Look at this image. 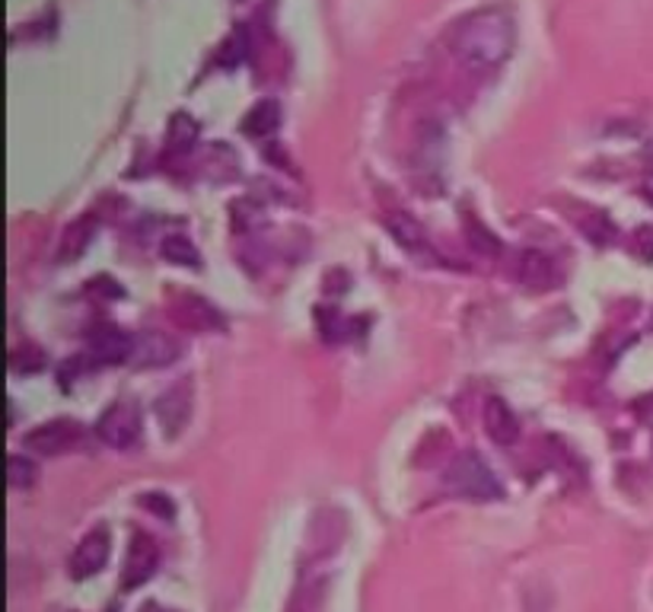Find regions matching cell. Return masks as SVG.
<instances>
[{
  "label": "cell",
  "mask_w": 653,
  "mask_h": 612,
  "mask_svg": "<svg viewBox=\"0 0 653 612\" xmlns=\"http://www.w3.org/2000/svg\"><path fill=\"white\" fill-rule=\"evenodd\" d=\"M513 20L504 10L488 7V10H475L469 16H463L453 30H450V51L456 55V61H463L473 71H494L501 68L513 51Z\"/></svg>",
  "instance_id": "1"
},
{
  "label": "cell",
  "mask_w": 653,
  "mask_h": 612,
  "mask_svg": "<svg viewBox=\"0 0 653 612\" xmlns=\"http://www.w3.org/2000/svg\"><path fill=\"white\" fill-rule=\"evenodd\" d=\"M443 482L450 485L453 495H463V498H473V501H494V498H501L498 475L491 472V466L478 453H459L446 466V472H443Z\"/></svg>",
  "instance_id": "2"
},
{
  "label": "cell",
  "mask_w": 653,
  "mask_h": 612,
  "mask_svg": "<svg viewBox=\"0 0 653 612\" xmlns=\"http://www.w3.org/2000/svg\"><path fill=\"white\" fill-rule=\"evenodd\" d=\"M141 434H144V418H141V408L135 402H115L96 422V437L112 450L138 447Z\"/></svg>",
  "instance_id": "3"
},
{
  "label": "cell",
  "mask_w": 653,
  "mask_h": 612,
  "mask_svg": "<svg viewBox=\"0 0 653 612\" xmlns=\"http://www.w3.org/2000/svg\"><path fill=\"white\" fill-rule=\"evenodd\" d=\"M170 316L185 332H218V328H223V316H220L218 307L211 300L198 297V293H188V290L173 293Z\"/></svg>",
  "instance_id": "4"
},
{
  "label": "cell",
  "mask_w": 653,
  "mask_h": 612,
  "mask_svg": "<svg viewBox=\"0 0 653 612\" xmlns=\"http://www.w3.org/2000/svg\"><path fill=\"white\" fill-rule=\"evenodd\" d=\"M160 568V545L153 542V536L147 533H135L128 542V552H125V568H121V590H138L144 587L150 577L156 575Z\"/></svg>",
  "instance_id": "5"
},
{
  "label": "cell",
  "mask_w": 653,
  "mask_h": 612,
  "mask_svg": "<svg viewBox=\"0 0 653 612\" xmlns=\"http://www.w3.org/2000/svg\"><path fill=\"white\" fill-rule=\"evenodd\" d=\"M109 552V530H106V527H96V530H90L83 540L77 542V549L71 552V562H68V571H71L73 580H90V577H96L106 568Z\"/></svg>",
  "instance_id": "6"
},
{
  "label": "cell",
  "mask_w": 653,
  "mask_h": 612,
  "mask_svg": "<svg viewBox=\"0 0 653 612\" xmlns=\"http://www.w3.org/2000/svg\"><path fill=\"white\" fill-rule=\"evenodd\" d=\"M80 434H83V428L77 422L55 418V422H45V425H38L36 431L26 434V450L36 453V457H61L80 443Z\"/></svg>",
  "instance_id": "7"
},
{
  "label": "cell",
  "mask_w": 653,
  "mask_h": 612,
  "mask_svg": "<svg viewBox=\"0 0 653 612\" xmlns=\"http://www.w3.org/2000/svg\"><path fill=\"white\" fill-rule=\"evenodd\" d=\"M135 351V335L125 332V328H115V325H103L90 335L86 342V358L93 363H121V360H131Z\"/></svg>",
  "instance_id": "8"
},
{
  "label": "cell",
  "mask_w": 653,
  "mask_h": 612,
  "mask_svg": "<svg viewBox=\"0 0 653 612\" xmlns=\"http://www.w3.org/2000/svg\"><path fill=\"white\" fill-rule=\"evenodd\" d=\"M179 342L170 332L160 328H147L141 335H135V351H131V363L135 367H166L179 358Z\"/></svg>",
  "instance_id": "9"
},
{
  "label": "cell",
  "mask_w": 653,
  "mask_h": 612,
  "mask_svg": "<svg viewBox=\"0 0 653 612\" xmlns=\"http://www.w3.org/2000/svg\"><path fill=\"white\" fill-rule=\"evenodd\" d=\"M156 418H160V428L166 431V437H176V434L188 425V415H191V386L182 383L166 390L163 396L156 399Z\"/></svg>",
  "instance_id": "10"
},
{
  "label": "cell",
  "mask_w": 653,
  "mask_h": 612,
  "mask_svg": "<svg viewBox=\"0 0 653 612\" xmlns=\"http://www.w3.org/2000/svg\"><path fill=\"white\" fill-rule=\"evenodd\" d=\"M481 422H485V431H488V437H491L494 443H501V447L516 443V437H520V422H516V415L510 412V405L504 399H488V402H485V412H481Z\"/></svg>",
  "instance_id": "11"
},
{
  "label": "cell",
  "mask_w": 653,
  "mask_h": 612,
  "mask_svg": "<svg viewBox=\"0 0 653 612\" xmlns=\"http://www.w3.org/2000/svg\"><path fill=\"white\" fill-rule=\"evenodd\" d=\"M516 278L520 285L529 290H545L555 285V262L545 253L526 250L516 255Z\"/></svg>",
  "instance_id": "12"
},
{
  "label": "cell",
  "mask_w": 653,
  "mask_h": 612,
  "mask_svg": "<svg viewBox=\"0 0 653 612\" xmlns=\"http://www.w3.org/2000/svg\"><path fill=\"white\" fill-rule=\"evenodd\" d=\"M281 125V106L275 100H261L249 108V115L243 118V131L249 138H268L275 135V128Z\"/></svg>",
  "instance_id": "13"
},
{
  "label": "cell",
  "mask_w": 653,
  "mask_h": 612,
  "mask_svg": "<svg viewBox=\"0 0 653 612\" xmlns=\"http://www.w3.org/2000/svg\"><path fill=\"white\" fill-rule=\"evenodd\" d=\"M93 236H96V220H93V217H80V220H73L71 227L65 230V236H61L58 255H61L65 262L80 258V255L86 253V246L93 243Z\"/></svg>",
  "instance_id": "14"
},
{
  "label": "cell",
  "mask_w": 653,
  "mask_h": 612,
  "mask_svg": "<svg viewBox=\"0 0 653 612\" xmlns=\"http://www.w3.org/2000/svg\"><path fill=\"white\" fill-rule=\"evenodd\" d=\"M198 141V122L191 118V115H185L179 112L176 118H173V125H170V138H166V150L176 157V153H188L191 147Z\"/></svg>",
  "instance_id": "15"
},
{
  "label": "cell",
  "mask_w": 653,
  "mask_h": 612,
  "mask_svg": "<svg viewBox=\"0 0 653 612\" xmlns=\"http://www.w3.org/2000/svg\"><path fill=\"white\" fill-rule=\"evenodd\" d=\"M389 233L399 240V246L401 250H408V253H418V250H424V246H428L424 230H421L411 217H405V215L389 217Z\"/></svg>",
  "instance_id": "16"
},
{
  "label": "cell",
  "mask_w": 653,
  "mask_h": 612,
  "mask_svg": "<svg viewBox=\"0 0 653 612\" xmlns=\"http://www.w3.org/2000/svg\"><path fill=\"white\" fill-rule=\"evenodd\" d=\"M160 255H163L166 262H173V265L198 268V250H195V246H191V240H188V236H182V233L166 236V240L160 243Z\"/></svg>",
  "instance_id": "17"
},
{
  "label": "cell",
  "mask_w": 653,
  "mask_h": 612,
  "mask_svg": "<svg viewBox=\"0 0 653 612\" xmlns=\"http://www.w3.org/2000/svg\"><path fill=\"white\" fill-rule=\"evenodd\" d=\"M466 240H469V246H473L475 253L481 255H501V240L485 227V223H478L475 217H466Z\"/></svg>",
  "instance_id": "18"
},
{
  "label": "cell",
  "mask_w": 653,
  "mask_h": 612,
  "mask_svg": "<svg viewBox=\"0 0 653 612\" xmlns=\"http://www.w3.org/2000/svg\"><path fill=\"white\" fill-rule=\"evenodd\" d=\"M7 478H10V488H30V485H36V463L26 460V457H10V463H7Z\"/></svg>",
  "instance_id": "19"
},
{
  "label": "cell",
  "mask_w": 653,
  "mask_h": 612,
  "mask_svg": "<svg viewBox=\"0 0 653 612\" xmlns=\"http://www.w3.org/2000/svg\"><path fill=\"white\" fill-rule=\"evenodd\" d=\"M583 236H590L596 246H606L609 240H616V227L606 215H593V223L590 220L583 223Z\"/></svg>",
  "instance_id": "20"
},
{
  "label": "cell",
  "mask_w": 653,
  "mask_h": 612,
  "mask_svg": "<svg viewBox=\"0 0 653 612\" xmlns=\"http://www.w3.org/2000/svg\"><path fill=\"white\" fill-rule=\"evenodd\" d=\"M634 253L641 255V258H648V262H653V227L651 223L634 230Z\"/></svg>",
  "instance_id": "21"
},
{
  "label": "cell",
  "mask_w": 653,
  "mask_h": 612,
  "mask_svg": "<svg viewBox=\"0 0 653 612\" xmlns=\"http://www.w3.org/2000/svg\"><path fill=\"white\" fill-rule=\"evenodd\" d=\"M86 290H90V293H100V297H121V293H125L112 278H93Z\"/></svg>",
  "instance_id": "22"
}]
</instances>
